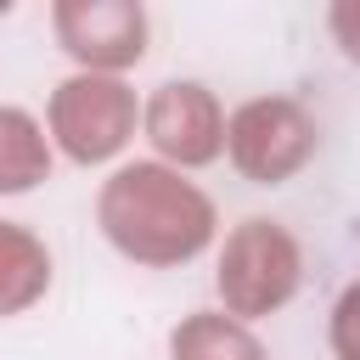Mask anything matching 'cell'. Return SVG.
I'll use <instances>...</instances> for the list:
<instances>
[{
  "label": "cell",
  "instance_id": "cell-1",
  "mask_svg": "<svg viewBox=\"0 0 360 360\" xmlns=\"http://www.w3.org/2000/svg\"><path fill=\"white\" fill-rule=\"evenodd\" d=\"M101 231L135 264H180L208 248L214 202L163 163H129L101 186Z\"/></svg>",
  "mask_w": 360,
  "mask_h": 360
},
{
  "label": "cell",
  "instance_id": "cell-2",
  "mask_svg": "<svg viewBox=\"0 0 360 360\" xmlns=\"http://www.w3.org/2000/svg\"><path fill=\"white\" fill-rule=\"evenodd\" d=\"M298 292V242L270 219H242L219 253V298L231 315H270Z\"/></svg>",
  "mask_w": 360,
  "mask_h": 360
},
{
  "label": "cell",
  "instance_id": "cell-3",
  "mask_svg": "<svg viewBox=\"0 0 360 360\" xmlns=\"http://www.w3.org/2000/svg\"><path fill=\"white\" fill-rule=\"evenodd\" d=\"M225 141H231V163L248 180L276 186L315 158V118L287 96H259V101L236 107Z\"/></svg>",
  "mask_w": 360,
  "mask_h": 360
},
{
  "label": "cell",
  "instance_id": "cell-4",
  "mask_svg": "<svg viewBox=\"0 0 360 360\" xmlns=\"http://www.w3.org/2000/svg\"><path fill=\"white\" fill-rule=\"evenodd\" d=\"M135 129V96L107 79V73H79L68 84H56L51 96V135L62 141L68 158L79 163H101L112 158Z\"/></svg>",
  "mask_w": 360,
  "mask_h": 360
},
{
  "label": "cell",
  "instance_id": "cell-5",
  "mask_svg": "<svg viewBox=\"0 0 360 360\" xmlns=\"http://www.w3.org/2000/svg\"><path fill=\"white\" fill-rule=\"evenodd\" d=\"M62 51L90 68H129L146 51V11L129 0H62L51 11Z\"/></svg>",
  "mask_w": 360,
  "mask_h": 360
},
{
  "label": "cell",
  "instance_id": "cell-6",
  "mask_svg": "<svg viewBox=\"0 0 360 360\" xmlns=\"http://www.w3.org/2000/svg\"><path fill=\"white\" fill-rule=\"evenodd\" d=\"M146 135L174 163H214L219 146H225V118H219V107L202 84L180 79V84H163L146 101Z\"/></svg>",
  "mask_w": 360,
  "mask_h": 360
},
{
  "label": "cell",
  "instance_id": "cell-7",
  "mask_svg": "<svg viewBox=\"0 0 360 360\" xmlns=\"http://www.w3.org/2000/svg\"><path fill=\"white\" fill-rule=\"evenodd\" d=\"M45 287H51V253H45V242L34 231L0 219V315L28 309Z\"/></svg>",
  "mask_w": 360,
  "mask_h": 360
},
{
  "label": "cell",
  "instance_id": "cell-8",
  "mask_svg": "<svg viewBox=\"0 0 360 360\" xmlns=\"http://www.w3.org/2000/svg\"><path fill=\"white\" fill-rule=\"evenodd\" d=\"M169 354L174 360H264L259 338L225 315H186L169 338Z\"/></svg>",
  "mask_w": 360,
  "mask_h": 360
},
{
  "label": "cell",
  "instance_id": "cell-9",
  "mask_svg": "<svg viewBox=\"0 0 360 360\" xmlns=\"http://www.w3.org/2000/svg\"><path fill=\"white\" fill-rule=\"evenodd\" d=\"M45 169H51V152L39 124L17 107H0V191H28L45 180Z\"/></svg>",
  "mask_w": 360,
  "mask_h": 360
},
{
  "label": "cell",
  "instance_id": "cell-10",
  "mask_svg": "<svg viewBox=\"0 0 360 360\" xmlns=\"http://www.w3.org/2000/svg\"><path fill=\"white\" fill-rule=\"evenodd\" d=\"M332 349L343 360H360V287H349L338 298V315H332Z\"/></svg>",
  "mask_w": 360,
  "mask_h": 360
},
{
  "label": "cell",
  "instance_id": "cell-11",
  "mask_svg": "<svg viewBox=\"0 0 360 360\" xmlns=\"http://www.w3.org/2000/svg\"><path fill=\"white\" fill-rule=\"evenodd\" d=\"M332 34H338V45L360 62V0H338V6H332Z\"/></svg>",
  "mask_w": 360,
  "mask_h": 360
}]
</instances>
